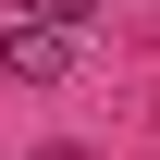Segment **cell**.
Wrapping results in <instances>:
<instances>
[{"label":"cell","mask_w":160,"mask_h":160,"mask_svg":"<svg viewBox=\"0 0 160 160\" xmlns=\"http://www.w3.org/2000/svg\"><path fill=\"white\" fill-rule=\"evenodd\" d=\"M74 74V25L62 12H12L0 25V86H62Z\"/></svg>","instance_id":"cell-1"},{"label":"cell","mask_w":160,"mask_h":160,"mask_svg":"<svg viewBox=\"0 0 160 160\" xmlns=\"http://www.w3.org/2000/svg\"><path fill=\"white\" fill-rule=\"evenodd\" d=\"M12 12H62V25H99L111 0H12Z\"/></svg>","instance_id":"cell-2"},{"label":"cell","mask_w":160,"mask_h":160,"mask_svg":"<svg viewBox=\"0 0 160 160\" xmlns=\"http://www.w3.org/2000/svg\"><path fill=\"white\" fill-rule=\"evenodd\" d=\"M37 160H74V148H37Z\"/></svg>","instance_id":"cell-3"}]
</instances>
